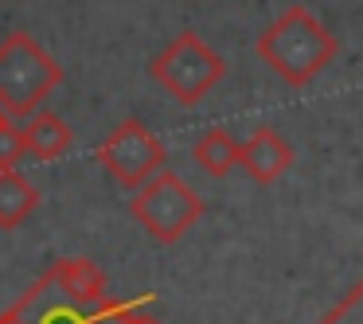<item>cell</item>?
<instances>
[{
    "label": "cell",
    "instance_id": "3",
    "mask_svg": "<svg viewBox=\"0 0 363 324\" xmlns=\"http://www.w3.org/2000/svg\"><path fill=\"white\" fill-rule=\"evenodd\" d=\"M149 74L160 90L176 98L180 106H196L215 90V82L227 74L223 55L196 32H180L164 51L149 59Z\"/></svg>",
    "mask_w": 363,
    "mask_h": 324
},
{
    "label": "cell",
    "instance_id": "6",
    "mask_svg": "<svg viewBox=\"0 0 363 324\" xmlns=\"http://www.w3.org/2000/svg\"><path fill=\"white\" fill-rule=\"evenodd\" d=\"M293 149L274 133V129H254L246 141H238V168L254 184H274L289 172Z\"/></svg>",
    "mask_w": 363,
    "mask_h": 324
},
{
    "label": "cell",
    "instance_id": "1",
    "mask_svg": "<svg viewBox=\"0 0 363 324\" xmlns=\"http://www.w3.org/2000/svg\"><path fill=\"white\" fill-rule=\"evenodd\" d=\"M336 35L320 24L308 9L293 4L285 9L266 32L254 40V55L285 82V86H308L324 67L336 59Z\"/></svg>",
    "mask_w": 363,
    "mask_h": 324
},
{
    "label": "cell",
    "instance_id": "15",
    "mask_svg": "<svg viewBox=\"0 0 363 324\" xmlns=\"http://www.w3.org/2000/svg\"><path fill=\"white\" fill-rule=\"evenodd\" d=\"M0 324H28V320H24V313H20V305H12V308L0 313Z\"/></svg>",
    "mask_w": 363,
    "mask_h": 324
},
{
    "label": "cell",
    "instance_id": "7",
    "mask_svg": "<svg viewBox=\"0 0 363 324\" xmlns=\"http://www.w3.org/2000/svg\"><path fill=\"white\" fill-rule=\"evenodd\" d=\"M48 277H51V285L79 308H90V305H98V301H106V274L94 258H59L55 266L48 269Z\"/></svg>",
    "mask_w": 363,
    "mask_h": 324
},
{
    "label": "cell",
    "instance_id": "4",
    "mask_svg": "<svg viewBox=\"0 0 363 324\" xmlns=\"http://www.w3.org/2000/svg\"><path fill=\"white\" fill-rule=\"evenodd\" d=\"M129 215L149 230L157 242H176L184 238L196 219L203 215V199L172 172V168H160L152 172L141 188L129 196Z\"/></svg>",
    "mask_w": 363,
    "mask_h": 324
},
{
    "label": "cell",
    "instance_id": "12",
    "mask_svg": "<svg viewBox=\"0 0 363 324\" xmlns=\"http://www.w3.org/2000/svg\"><path fill=\"white\" fill-rule=\"evenodd\" d=\"M149 305H157V293H141V297H118V301H98L86 308V320L82 324H133L137 316Z\"/></svg>",
    "mask_w": 363,
    "mask_h": 324
},
{
    "label": "cell",
    "instance_id": "17",
    "mask_svg": "<svg viewBox=\"0 0 363 324\" xmlns=\"http://www.w3.org/2000/svg\"><path fill=\"white\" fill-rule=\"evenodd\" d=\"M4 121H9V118H4V113H0V125H4Z\"/></svg>",
    "mask_w": 363,
    "mask_h": 324
},
{
    "label": "cell",
    "instance_id": "16",
    "mask_svg": "<svg viewBox=\"0 0 363 324\" xmlns=\"http://www.w3.org/2000/svg\"><path fill=\"white\" fill-rule=\"evenodd\" d=\"M133 324H160V320H157V316H149V313H141V316H137Z\"/></svg>",
    "mask_w": 363,
    "mask_h": 324
},
{
    "label": "cell",
    "instance_id": "2",
    "mask_svg": "<svg viewBox=\"0 0 363 324\" xmlns=\"http://www.w3.org/2000/svg\"><path fill=\"white\" fill-rule=\"evenodd\" d=\"M59 82V63L28 32H9L0 40V113L9 121L32 118Z\"/></svg>",
    "mask_w": 363,
    "mask_h": 324
},
{
    "label": "cell",
    "instance_id": "11",
    "mask_svg": "<svg viewBox=\"0 0 363 324\" xmlns=\"http://www.w3.org/2000/svg\"><path fill=\"white\" fill-rule=\"evenodd\" d=\"M191 160L203 168L207 176H227L230 168H238V141L227 129H207L196 145H191Z\"/></svg>",
    "mask_w": 363,
    "mask_h": 324
},
{
    "label": "cell",
    "instance_id": "8",
    "mask_svg": "<svg viewBox=\"0 0 363 324\" xmlns=\"http://www.w3.org/2000/svg\"><path fill=\"white\" fill-rule=\"evenodd\" d=\"M16 305H20V313H24L28 324H82L86 320V308L71 305V301L51 285L48 274L35 277Z\"/></svg>",
    "mask_w": 363,
    "mask_h": 324
},
{
    "label": "cell",
    "instance_id": "9",
    "mask_svg": "<svg viewBox=\"0 0 363 324\" xmlns=\"http://www.w3.org/2000/svg\"><path fill=\"white\" fill-rule=\"evenodd\" d=\"M20 133H24V152L32 160H40V164L67 157V152H71V141H74L71 125L51 110H35L32 118H24Z\"/></svg>",
    "mask_w": 363,
    "mask_h": 324
},
{
    "label": "cell",
    "instance_id": "14",
    "mask_svg": "<svg viewBox=\"0 0 363 324\" xmlns=\"http://www.w3.org/2000/svg\"><path fill=\"white\" fill-rule=\"evenodd\" d=\"M24 157L28 152H24V133H20V125L16 121H4V125H0V172H4V168H16Z\"/></svg>",
    "mask_w": 363,
    "mask_h": 324
},
{
    "label": "cell",
    "instance_id": "13",
    "mask_svg": "<svg viewBox=\"0 0 363 324\" xmlns=\"http://www.w3.org/2000/svg\"><path fill=\"white\" fill-rule=\"evenodd\" d=\"M316 324H363V281H355Z\"/></svg>",
    "mask_w": 363,
    "mask_h": 324
},
{
    "label": "cell",
    "instance_id": "5",
    "mask_svg": "<svg viewBox=\"0 0 363 324\" xmlns=\"http://www.w3.org/2000/svg\"><path fill=\"white\" fill-rule=\"evenodd\" d=\"M94 157L125 191H137L152 172L164 168V145L157 141V133H149L145 121L125 118L121 125H113V133L94 149Z\"/></svg>",
    "mask_w": 363,
    "mask_h": 324
},
{
    "label": "cell",
    "instance_id": "10",
    "mask_svg": "<svg viewBox=\"0 0 363 324\" xmlns=\"http://www.w3.org/2000/svg\"><path fill=\"white\" fill-rule=\"evenodd\" d=\"M35 203H40V191L16 168H4L0 172V230H16L35 211Z\"/></svg>",
    "mask_w": 363,
    "mask_h": 324
}]
</instances>
